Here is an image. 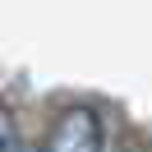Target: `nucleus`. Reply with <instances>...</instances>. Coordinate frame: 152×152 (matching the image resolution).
I'll list each match as a JSON object with an SVG mask.
<instances>
[{"label":"nucleus","mask_w":152,"mask_h":152,"mask_svg":"<svg viewBox=\"0 0 152 152\" xmlns=\"http://www.w3.org/2000/svg\"><path fill=\"white\" fill-rule=\"evenodd\" d=\"M42 152H102V120L92 106H69L46 134Z\"/></svg>","instance_id":"f257e3e1"},{"label":"nucleus","mask_w":152,"mask_h":152,"mask_svg":"<svg viewBox=\"0 0 152 152\" xmlns=\"http://www.w3.org/2000/svg\"><path fill=\"white\" fill-rule=\"evenodd\" d=\"M0 152H23L19 138H14V129H5V124H0Z\"/></svg>","instance_id":"f03ea898"}]
</instances>
